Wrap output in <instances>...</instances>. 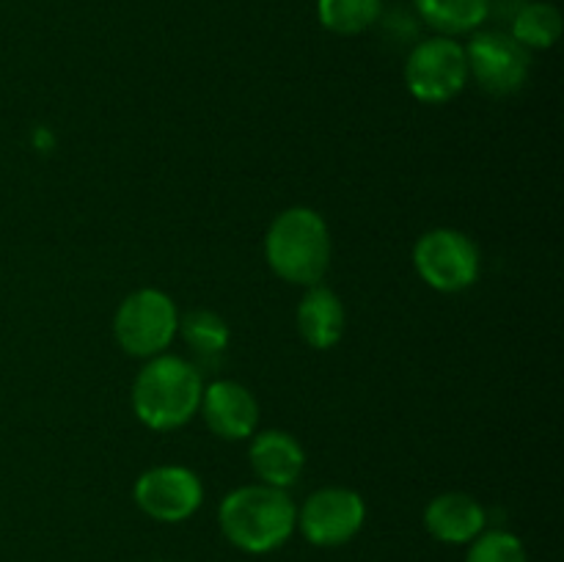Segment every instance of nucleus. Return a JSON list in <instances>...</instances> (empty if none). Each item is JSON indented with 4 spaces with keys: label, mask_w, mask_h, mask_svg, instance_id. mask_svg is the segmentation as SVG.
Listing matches in <instances>:
<instances>
[{
    "label": "nucleus",
    "mask_w": 564,
    "mask_h": 562,
    "mask_svg": "<svg viewBox=\"0 0 564 562\" xmlns=\"http://www.w3.org/2000/svg\"><path fill=\"white\" fill-rule=\"evenodd\" d=\"M204 380L196 364L182 356L149 358L132 383V411L149 430H176L198 413Z\"/></svg>",
    "instance_id": "2"
},
{
    "label": "nucleus",
    "mask_w": 564,
    "mask_h": 562,
    "mask_svg": "<svg viewBox=\"0 0 564 562\" xmlns=\"http://www.w3.org/2000/svg\"><path fill=\"white\" fill-rule=\"evenodd\" d=\"M264 257L270 270L286 284H319L330 264L328 224L312 207L284 209L264 235Z\"/></svg>",
    "instance_id": "3"
},
{
    "label": "nucleus",
    "mask_w": 564,
    "mask_h": 562,
    "mask_svg": "<svg viewBox=\"0 0 564 562\" xmlns=\"http://www.w3.org/2000/svg\"><path fill=\"white\" fill-rule=\"evenodd\" d=\"M364 521H367V501L358 490L341 485L314 490L297 510V527L303 538L319 549L350 543L361 532Z\"/></svg>",
    "instance_id": "7"
},
{
    "label": "nucleus",
    "mask_w": 564,
    "mask_h": 562,
    "mask_svg": "<svg viewBox=\"0 0 564 562\" xmlns=\"http://www.w3.org/2000/svg\"><path fill=\"white\" fill-rule=\"evenodd\" d=\"M383 14V0H317L323 28L339 36H358Z\"/></svg>",
    "instance_id": "16"
},
{
    "label": "nucleus",
    "mask_w": 564,
    "mask_h": 562,
    "mask_svg": "<svg viewBox=\"0 0 564 562\" xmlns=\"http://www.w3.org/2000/svg\"><path fill=\"white\" fill-rule=\"evenodd\" d=\"M413 6L438 36L452 39L477 31L490 14V0H413Z\"/></svg>",
    "instance_id": "14"
},
{
    "label": "nucleus",
    "mask_w": 564,
    "mask_h": 562,
    "mask_svg": "<svg viewBox=\"0 0 564 562\" xmlns=\"http://www.w3.org/2000/svg\"><path fill=\"white\" fill-rule=\"evenodd\" d=\"M176 334H182V339L193 347V353L204 358L220 356L229 345V325L220 314L209 312V309H193L185 317H180Z\"/></svg>",
    "instance_id": "17"
},
{
    "label": "nucleus",
    "mask_w": 564,
    "mask_h": 562,
    "mask_svg": "<svg viewBox=\"0 0 564 562\" xmlns=\"http://www.w3.org/2000/svg\"><path fill=\"white\" fill-rule=\"evenodd\" d=\"M218 523L235 549L246 554H270L297 529V507L286 490L264 483L242 485L224 496Z\"/></svg>",
    "instance_id": "1"
},
{
    "label": "nucleus",
    "mask_w": 564,
    "mask_h": 562,
    "mask_svg": "<svg viewBox=\"0 0 564 562\" xmlns=\"http://www.w3.org/2000/svg\"><path fill=\"white\" fill-rule=\"evenodd\" d=\"M463 50H466L468 77H474L479 88H485L488 94L507 97V94H516L527 86L532 55L510 33H474L471 42Z\"/></svg>",
    "instance_id": "8"
},
{
    "label": "nucleus",
    "mask_w": 564,
    "mask_h": 562,
    "mask_svg": "<svg viewBox=\"0 0 564 562\" xmlns=\"http://www.w3.org/2000/svg\"><path fill=\"white\" fill-rule=\"evenodd\" d=\"M510 36L527 50H549L562 36V14L554 3L532 0L521 6L512 20Z\"/></svg>",
    "instance_id": "15"
},
{
    "label": "nucleus",
    "mask_w": 564,
    "mask_h": 562,
    "mask_svg": "<svg viewBox=\"0 0 564 562\" xmlns=\"http://www.w3.org/2000/svg\"><path fill=\"white\" fill-rule=\"evenodd\" d=\"M488 523V512L479 505L474 496L460 494V490H449L441 494L424 507V527L435 540L449 545L471 543L474 538L485 532Z\"/></svg>",
    "instance_id": "11"
},
{
    "label": "nucleus",
    "mask_w": 564,
    "mask_h": 562,
    "mask_svg": "<svg viewBox=\"0 0 564 562\" xmlns=\"http://www.w3.org/2000/svg\"><path fill=\"white\" fill-rule=\"evenodd\" d=\"M198 411L207 428L224 441H246L257 433L259 402L237 380H213L204 386Z\"/></svg>",
    "instance_id": "10"
},
{
    "label": "nucleus",
    "mask_w": 564,
    "mask_h": 562,
    "mask_svg": "<svg viewBox=\"0 0 564 562\" xmlns=\"http://www.w3.org/2000/svg\"><path fill=\"white\" fill-rule=\"evenodd\" d=\"M468 549L466 562H529L527 549L521 538H516L507 529H490L474 538Z\"/></svg>",
    "instance_id": "18"
},
{
    "label": "nucleus",
    "mask_w": 564,
    "mask_h": 562,
    "mask_svg": "<svg viewBox=\"0 0 564 562\" xmlns=\"http://www.w3.org/2000/svg\"><path fill=\"white\" fill-rule=\"evenodd\" d=\"M135 505L160 523L187 521L204 501V485L185 466H154L135 479Z\"/></svg>",
    "instance_id": "9"
},
{
    "label": "nucleus",
    "mask_w": 564,
    "mask_h": 562,
    "mask_svg": "<svg viewBox=\"0 0 564 562\" xmlns=\"http://www.w3.org/2000/svg\"><path fill=\"white\" fill-rule=\"evenodd\" d=\"M251 468L270 488L290 490L301 479L306 466V452L295 435L284 430H264L251 441Z\"/></svg>",
    "instance_id": "12"
},
{
    "label": "nucleus",
    "mask_w": 564,
    "mask_h": 562,
    "mask_svg": "<svg viewBox=\"0 0 564 562\" xmlns=\"http://www.w3.org/2000/svg\"><path fill=\"white\" fill-rule=\"evenodd\" d=\"M468 83L466 50L452 36L419 42L405 61V86L419 102L441 105L455 99Z\"/></svg>",
    "instance_id": "5"
},
{
    "label": "nucleus",
    "mask_w": 564,
    "mask_h": 562,
    "mask_svg": "<svg viewBox=\"0 0 564 562\" xmlns=\"http://www.w3.org/2000/svg\"><path fill=\"white\" fill-rule=\"evenodd\" d=\"M180 328L176 303L163 290H135L119 303L113 317V336L124 353L135 358H154L165 353Z\"/></svg>",
    "instance_id": "4"
},
{
    "label": "nucleus",
    "mask_w": 564,
    "mask_h": 562,
    "mask_svg": "<svg viewBox=\"0 0 564 562\" xmlns=\"http://www.w3.org/2000/svg\"><path fill=\"white\" fill-rule=\"evenodd\" d=\"M297 331L314 350H330L345 334V306L339 295L323 284L306 287L297 306Z\"/></svg>",
    "instance_id": "13"
},
{
    "label": "nucleus",
    "mask_w": 564,
    "mask_h": 562,
    "mask_svg": "<svg viewBox=\"0 0 564 562\" xmlns=\"http://www.w3.org/2000/svg\"><path fill=\"white\" fill-rule=\"evenodd\" d=\"M413 264L424 284L438 292H463L479 279V251L457 229L424 231L413 248Z\"/></svg>",
    "instance_id": "6"
}]
</instances>
